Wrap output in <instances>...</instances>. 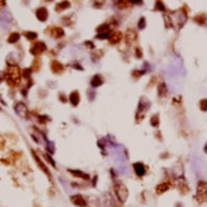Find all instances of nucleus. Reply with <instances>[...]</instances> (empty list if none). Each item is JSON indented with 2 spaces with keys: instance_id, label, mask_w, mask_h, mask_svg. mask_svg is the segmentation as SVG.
I'll return each mask as SVG.
<instances>
[{
  "instance_id": "obj_28",
  "label": "nucleus",
  "mask_w": 207,
  "mask_h": 207,
  "mask_svg": "<svg viewBox=\"0 0 207 207\" xmlns=\"http://www.w3.org/2000/svg\"><path fill=\"white\" fill-rule=\"evenodd\" d=\"M137 27H139V29H144V28H145V18L140 19L139 23H137Z\"/></svg>"
},
{
  "instance_id": "obj_32",
  "label": "nucleus",
  "mask_w": 207,
  "mask_h": 207,
  "mask_svg": "<svg viewBox=\"0 0 207 207\" xmlns=\"http://www.w3.org/2000/svg\"><path fill=\"white\" fill-rule=\"evenodd\" d=\"M142 74H144V71H142V70H141V71H139V70H136V71H133V72H132V75L135 76V78H137V76H141Z\"/></svg>"
},
{
  "instance_id": "obj_33",
  "label": "nucleus",
  "mask_w": 207,
  "mask_h": 207,
  "mask_svg": "<svg viewBox=\"0 0 207 207\" xmlns=\"http://www.w3.org/2000/svg\"><path fill=\"white\" fill-rule=\"evenodd\" d=\"M179 189L182 193H187L188 192V188H187V186H179Z\"/></svg>"
},
{
  "instance_id": "obj_16",
  "label": "nucleus",
  "mask_w": 207,
  "mask_h": 207,
  "mask_svg": "<svg viewBox=\"0 0 207 207\" xmlns=\"http://www.w3.org/2000/svg\"><path fill=\"white\" fill-rule=\"evenodd\" d=\"M69 8H70V3L69 1H61V3H59V4L55 6V10L56 12H62V10L69 9Z\"/></svg>"
},
{
  "instance_id": "obj_22",
  "label": "nucleus",
  "mask_w": 207,
  "mask_h": 207,
  "mask_svg": "<svg viewBox=\"0 0 207 207\" xmlns=\"http://www.w3.org/2000/svg\"><path fill=\"white\" fill-rule=\"evenodd\" d=\"M158 92H159V95L164 97V95L167 94V87H165V84H160V85H159Z\"/></svg>"
},
{
  "instance_id": "obj_18",
  "label": "nucleus",
  "mask_w": 207,
  "mask_h": 207,
  "mask_svg": "<svg viewBox=\"0 0 207 207\" xmlns=\"http://www.w3.org/2000/svg\"><path fill=\"white\" fill-rule=\"evenodd\" d=\"M19 38H20V34L17 33V32H14V33H10V36L8 37V43H15L19 41Z\"/></svg>"
},
{
  "instance_id": "obj_4",
  "label": "nucleus",
  "mask_w": 207,
  "mask_h": 207,
  "mask_svg": "<svg viewBox=\"0 0 207 207\" xmlns=\"http://www.w3.org/2000/svg\"><path fill=\"white\" fill-rule=\"evenodd\" d=\"M46 43L42 42V41H37L36 43H33L32 44V47H31V50H29V52L32 53L33 56H40L41 53H43L44 51H46Z\"/></svg>"
},
{
  "instance_id": "obj_12",
  "label": "nucleus",
  "mask_w": 207,
  "mask_h": 207,
  "mask_svg": "<svg viewBox=\"0 0 207 207\" xmlns=\"http://www.w3.org/2000/svg\"><path fill=\"white\" fill-rule=\"evenodd\" d=\"M133 169H135V173L137 174L139 177H144L146 173V168L142 163H135L133 164Z\"/></svg>"
},
{
  "instance_id": "obj_29",
  "label": "nucleus",
  "mask_w": 207,
  "mask_h": 207,
  "mask_svg": "<svg viewBox=\"0 0 207 207\" xmlns=\"http://www.w3.org/2000/svg\"><path fill=\"white\" fill-rule=\"evenodd\" d=\"M199 107H201L202 111H207V99H202L201 103H199Z\"/></svg>"
},
{
  "instance_id": "obj_6",
  "label": "nucleus",
  "mask_w": 207,
  "mask_h": 207,
  "mask_svg": "<svg viewBox=\"0 0 207 207\" xmlns=\"http://www.w3.org/2000/svg\"><path fill=\"white\" fill-rule=\"evenodd\" d=\"M46 33L51 34V37L53 38H62L65 36V32L61 27H50L49 29H46Z\"/></svg>"
},
{
  "instance_id": "obj_11",
  "label": "nucleus",
  "mask_w": 207,
  "mask_h": 207,
  "mask_svg": "<svg viewBox=\"0 0 207 207\" xmlns=\"http://www.w3.org/2000/svg\"><path fill=\"white\" fill-rule=\"evenodd\" d=\"M69 100L70 103H71L72 107H76L79 104V102H80V94H79L78 90H74L71 92V94L69 95Z\"/></svg>"
},
{
  "instance_id": "obj_5",
  "label": "nucleus",
  "mask_w": 207,
  "mask_h": 207,
  "mask_svg": "<svg viewBox=\"0 0 207 207\" xmlns=\"http://www.w3.org/2000/svg\"><path fill=\"white\" fill-rule=\"evenodd\" d=\"M14 111H15V113L20 117V118H25V120L28 118V109H27V106H25L23 102H18V103H15Z\"/></svg>"
},
{
  "instance_id": "obj_38",
  "label": "nucleus",
  "mask_w": 207,
  "mask_h": 207,
  "mask_svg": "<svg viewBox=\"0 0 207 207\" xmlns=\"http://www.w3.org/2000/svg\"><path fill=\"white\" fill-rule=\"evenodd\" d=\"M85 46H89V49H94V44L92 42H85Z\"/></svg>"
},
{
  "instance_id": "obj_34",
  "label": "nucleus",
  "mask_w": 207,
  "mask_h": 207,
  "mask_svg": "<svg viewBox=\"0 0 207 207\" xmlns=\"http://www.w3.org/2000/svg\"><path fill=\"white\" fill-rule=\"evenodd\" d=\"M60 100H61L62 103H66V102H68V99H66V95H64L62 93L60 94Z\"/></svg>"
},
{
  "instance_id": "obj_36",
  "label": "nucleus",
  "mask_w": 207,
  "mask_h": 207,
  "mask_svg": "<svg viewBox=\"0 0 207 207\" xmlns=\"http://www.w3.org/2000/svg\"><path fill=\"white\" fill-rule=\"evenodd\" d=\"M136 56H137L139 59H141V56H142V52H141V50H140V49H137V50H136Z\"/></svg>"
},
{
  "instance_id": "obj_15",
  "label": "nucleus",
  "mask_w": 207,
  "mask_h": 207,
  "mask_svg": "<svg viewBox=\"0 0 207 207\" xmlns=\"http://www.w3.org/2000/svg\"><path fill=\"white\" fill-rule=\"evenodd\" d=\"M69 171H70V173L72 174V176H75V177H79V178H81V179H85V180H88V179H89V176H88V174L83 173V171H80V170H74V169H70Z\"/></svg>"
},
{
  "instance_id": "obj_14",
  "label": "nucleus",
  "mask_w": 207,
  "mask_h": 207,
  "mask_svg": "<svg viewBox=\"0 0 207 207\" xmlns=\"http://www.w3.org/2000/svg\"><path fill=\"white\" fill-rule=\"evenodd\" d=\"M121 40H122V34H121L120 32H113L112 34H109V42L112 44L118 43Z\"/></svg>"
},
{
  "instance_id": "obj_25",
  "label": "nucleus",
  "mask_w": 207,
  "mask_h": 207,
  "mask_svg": "<svg viewBox=\"0 0 207 207\" xmlns=\"http://www.w3.org/2000/svg\"><path fill=\"white\" fill-rule=\"evenodd\" d=\"M31 74H32V69H25L23 71V78L24 79H29L31 78Z\"/></svg>"
},
{
  "instance_id": "obj_27",
  "label": "nucleus",
  "mask_w": 207,
  "mask_h": 207,
  "mask_svg": "<svg viewBox=\"0 0 207 207\" xmlns=\"http://www.w3.org/2000/svg\"><path fill=\"white\" fill-rule=\"evenodd\" d=\"M131 3H128V1H117L116 3V5H120V8H127Z\"/></svg>"
},
{
  "instance_id": "obj_20",
  "label": "nucleus",
  "mask_w": 207,
  "mask_h": 207,
  "mask_svg": "<svg viewBox=\"0 0 207 207\" xmlns=\"http://www.w3.org/2000/svg\"><path fill=\"white\" fill-rule=\"evenodd\" d=\"M24 37L27 38V40H29V41H33V40H36V38L38 37V34L36 33V32H24Z\"/></svg>"
},
{
  "instance_id": "obj_10",
  "label": "nucleus",
  "mask_w": 207,
  "mask_h": 207,
  "mask_svg": "<svg viewBox=\"0 0 207 207\" xmlns=\"http://www.w3.org/2000/svg\"><path fill=\"white\" fill-rule=\"evenodd\" d=\"M32 155H33V158H34V160H36L37 165H38V167L41 168V170H42L43 173H46L47 176H49V177L51 178V174H50L49 169H47V167H46V165H44V164L42 163V160H41V159H40V156H38V155H37V154H36V152H34V151H32Z\"/></svg>"
},
{
  "instance_id": "obj_13",
  "label": "nucleus",
  "mask_w": 207,
  "mask_h": 207,
  "mask_svg": "<svg viewBox=\"0 0 207 207\" xmlns=\"http://www.w3.org/2000/svg\"><path fill=\"white\" fill-rule=\"evenodd\" d=\"M102 84H103V78H102L100 75H94L93 79H92V81H90L92 87H93V88H98V87H100Z\"/></svg>"
},
{
  "instance_id": "obj_23",
  "label": "nucleus",
  "mask_w": 207,
  "mask_h": 207,
  "mask_svg": "<svg viewBox=\"0 0 207 207\" xmlns=\"http://www.w3.org/2000/svg\"><path fill=\"white\" fill-rule=\"evenodd\" d=\"M150 123H151V126H154V127L159 126V116H158V114H154V116L151 117Z\"/></svg>"
},
{
  "instance_id": "obj_8",
  "label": "nucleus",
  "mask_w": 207,
  "mask_h": 207,
  "mask_svg": "<svg viewBox=\"0 0 207 207\" xmlns=\"http://www.w3.org/2000/svg\"><path fill=\"white\" fill-rule=\"evenodd\" d=\"M64 70H65V66H64L61 62H59L57 60L51 61V71H52L53 74H62Z\"/></svg>"
},
{
  "instance_id": "obj_41",
  "label": "nucleus",
  "mask_w": 207,
  "mask_h": 207,
  "mask_svg": "<svg viewBox=\"0 0 207 207\" xmlns=\"http://www.w3.org/2000/svg\"><path fill=\"white\" fill-rule=\"evenodd\" d=\"M205 151L207 152V144H206V146H205Z\"/></svg>"
},
{
  "instance_id": "obj_3",
  "label": "nucleus",
  "mask_w": 207,
  "mask_h": 207,
  "mask_svg": "<svg viewBox=\"0 0 207 207\" xmlns=\"http://www.w3.org/2000/svg\"><path fill=\"white\" fill-rule=\"evenodd\" d=\"M116 195L120 202H125L128 197V189L123 183H117L116 184Z\"/></svg>"
},
{
  "instance_id": "obj_9",
  "label": "nucleus",
  "mask_w": 207,
  "mask_h": 207,
  "mask_svg": "<svg viewBox=\"0 0 207 207\" xmlns=\"http://www.w3.org/2000/svg\"><path fill=\"white\" fill-rule=\"evenodd\" d=\"M71 202L78 207H87V201L81 195H74L71 196Z\"/></svg>"
},
{
  "instance_id": "obj_30",
  "label": "nucleus",
  "mask_w": 207,
  "mask_h": 207,
  "mask_svg": "<svg viewBox=\"0 0 207 207\" xmlns=\"http://www.w3.org/2000/svg\"><path fill=\"white\" fill-rule=\"evenodd\" d=\"M97 38H99V40H104V38H109V34H108V33H98V34H97Z\"/></svg>"
},
{
  "instance_id": "obj_19",
  "label": "nucleus",
  "mask_w": 207,
  "mask_h": 207,
  "mask_svg": "<svg viewBox=\"0 0 207 207\" xmlns=\"http://www.w3.org/2000/svg\"><path fill=\"white\" fill-rule=\"evenodd\" d=\"M126 38H127V42H128V43L133 42V41L136 40V33H135V31H132V29H128V31H127Z\"/></svg>"
},
{
  "instance_id": "obj_26",
  "label": "nucleus",
  "mask_w": 207,
  "mask_h": 207,
  "mask_svg": "<svg viewBox=\"0 0 207 207\" xmlns=\"http://www.w3.org/2000/svg\"><path fill=\"white\" fill-rule=\"evenodd\" d=\"M50 118L47 116H38V122H41V123H46V122H49Z\"/></svg>"
},
{
  "instance_id": "obj_40",
  "label": "nucleus",
  "mask_w": 207,
  "mask_h": 207,
  "mask_svg": "<svg viewBox=\"0 0 207 207\" xmlns=\"http://www.w3.org/2000/svg\"><path fill=\"white\" fill-rule=\"evenodd\" d=\"M3 6H5V1H0V8H3Z\"/></svg>"
},
{
  "instance_id": "obj_21",
  "label": "nucleus",
  "mask_w": 207,
  "mask_h": 207,
  "mask_svg": "<svg viewBox=\"0 0 207 207\" xmlns=\"http://www.w3.org/2000/svg\"><path fill=\"white\" fill-rule=\"evenodd\" d=\"M41 66V60L40 59H34L33 64H32V71H38Z\"/></svg>"
},
{
  "instance_id": "obj_35",
  "label": "nucleus",
  "mask_w": 207,
  "mask_h": 207,
  "mask_svg": "<svg viewBox=\"0 0 207 207\" xmlns=\"http://www.w3.org/2000/svg\"><path fill=\"white\" fill-rule=\"evenodd\" d=\"M4 145H5V140L0 136V149H4Z\"/></svg>"
},
{
  "instance_id": "obj_7",
  "label": "nucleus",
  "mask_w": 207,
  "mask_h": 207,
  "mask_svg": "<svg viewBox=\"0 0 207 207\" xmlns=\"http://www.w3.org/2000/svg\"><path fill=\"white\" fill-rule=\"evenodd\" d=\"M36 17L40 22H46L49 18V10H47L46 6H40L36 10Z\"/></svg>"
},
{
  "instance_id": "obj_37",
  "label": "nucleus",
  "mask_w": 207,
  "mask_h": 207,
  "mask_svg": "<svg viewBox=\"0 0 207 207\" xmlns=\"http://www.w3.org/2000/svg\"><path fill=\"white\" fill-rule=\"evenodd\" d=\"M3 80H5V74L3 71H0V83H1Z\"/></svg>"
},
{
  "instance_id": "obj_2",
  "label": "nucleus",
  "mask_w": 207,
  "mask_h": 207,
  "mask_svg": "<svg viewBox=\"0 0 207 207\" xmlns=\"http://www.w3.org/2000/svg\"><path fill=\"white\" fill-rule=\"evenodd\" d=\"M196 198L199 202H207V183L201 180L197 184V196Z\"/></svg>"
},
{
  "instance_id": "obj_17",
  "label": "nucleus",
  "mask_w": 207,
  "mask_h": 207,
  "mask_svg": "<svg viewBox=\"0 0 207 207\" xmlns=\"http://www.w3.org/2000/svg\"><path fill=\"white\" fill-rule=\"evenodd\" d=\"M169 188H170L169 183H161V184H159V186L156 187V193L158 195H161V193H164L165 191H168Z\"/></svg>"
},
{
  "instance_id": "obj_24",
  "label": "nucleus",
  "mask_w": 207,
  "mask_h": 207,
  "mask_svg": "<svg viewBox=\"0 0 207 207\" xmlns=\"http://www.w3.org/2000/svg\"><path fill=\"white\" fill-rule=\"evenodd\" d=\"M43 156H44V159H46V160L49 161V163H50L51 165H52V167H56V163H55V161L52 160V158H51L49 154H43Z\"/></svg>"
},
{
  "instance_id": "obj_39",
  "label": "nucleus",
  "mask_w": 207,
  "mask_h": 207,
  "mask_svg": "<svg viewBox=\"0 0 207 207\" xmlns=\"http://www.w3.org/2000/svg\"><path fill=\"white\" fill-rule=\"evenodd\" d=\"M74 69H79V70H83V68L80 65H79V64H74Z\"/></svg>"
},
{
  "instance_id": "obj_1",
  "label": "nucleus",
  "mask_w": 207,
  "mask_h": 207,
  "mask_svg": "<svg viewBox=\"0 0 207 207\" xmlns=\"http://www.w3.org/2000/svg\"><path fill=\"white\" fill-rule=\"evenodd\" d=\"M22 79V71L17 65H12L9 66L8 70L5 71V80L10 87H17L20 83Z\"/></svg>"
},
{
  "instance_id": "obj_31",
  "label": "nucleus",
  "mask_w": 207,
  "mask_h": 207,
  "mask_svg": "<svg viewBox=\"0 0 207 207\" xmlns=\"http://www.w3.org/2000/svg\"><path fill=\"white\" fill-rule=\"evenodd\" d=\"M156 9H160V10H165V8H164V4H163V3L156 1Z\"/></svg>"
}]
</instances>
